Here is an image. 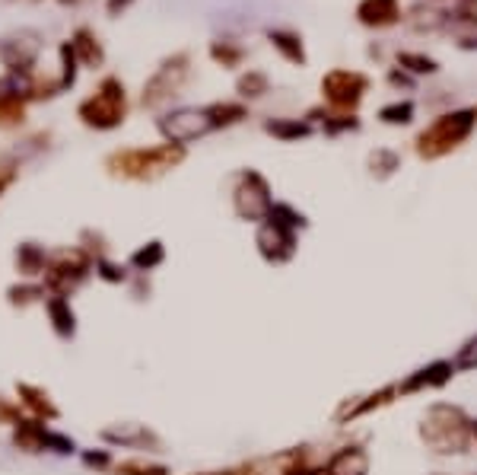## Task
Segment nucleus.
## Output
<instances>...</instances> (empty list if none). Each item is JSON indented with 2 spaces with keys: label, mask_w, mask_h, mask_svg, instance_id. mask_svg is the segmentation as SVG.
<instances>
[{
  "label": "nucleus",
  "mask_w": 477,
  "mask_h": 475,
  "mask_svg": "<svg viewBox=\"0 0 477 475\" xmlns=\"http://www.w3.org/2000/svg\"><path fill=\"white\" fill-rule=\"evenodd\" d=\"M410 116H414V106H410V102H398V106H385L382 109V122H389V125H408Z\"/></svg>",
  "instance_id": "obj_34"
},
{
  "label": "nucleus",
  "mask_w": 477,
  "mask_h": 475,
  "mask_svg": "<svg viewBox=\"0 0 477 475\" xmlns=\"http://www.w3.org/2000/svg\"><path fill=\"white\" fill-rule=\"evenodd\" d=\"M264 131L274 135V137H280V141H293V137L309 135V125L306 122H268L264 125Z\"/></svg>",
  "instance_id": "obj_31"
},
{
  "label": "nucleus",
  "mask_w": 477,
  "mask_h": 475,
  "mask_svg": "<svg viewBox=\"0 0 477 475\" xmlns=\"http://www.w3.org/2000/svg\"><path fill=\"white\" fill-rule=\"evenodd\" d=\"M48 428H51V424H45V421H39V418H29L26 414L20 424L10 428V447L23 456H45Z\"/></svg>",
  "instance_id": "obj_17"
},
{
  "label": "nucleus",
  "mask_w": 477,
  "mask_h": 475,
  "mask_svg": "<svg viewBox=\"0 0 477 475\" xmlns=\"http://www.w3.org/2000/svg\"><path fill=\"white\" fill-rule=\"evenodd\" d=\"M468 424L462 408L455 405H433L424 418V441L430 443L436 453H464L468 447Z\"/></svg>",
  "instance_id": "obj_4"
},
{
  "label": "nucleus",
  "mask_w": 477,
  "mask_h": 475,
  "mask_svg": "<svg viewBox=\"0 0 477 475\" xmlns=\"http://www.w3.org/2000/svg\"><path fill=\"white\" fill-rule=\"evenodd\" d=\"M99 443L112 450H137V453H162V437L156 434L147 424H137V421H115L99 431Z\"/></svg>",
  "instance_id": "obj_7"
},
{
  "label": "nucleus",
  "mask_w": 477,
  "mask_h": 475,
  "mask_svg": "<svg viewBox=\"0 0 477 475\" xmlns=\"http://www.w3.org/2000/svg\"><path fill=\"white\" fill-rule=\"evenodd\" d=\"M274 208L271 201V185L261 172L255 170H245L235 176L233 185V210L239 220H252V224H264Z\"/></svg>",
  "instance_id": "obj_6"
},
{
  "label": "nucleus",
  "mask_w": 477,
  "mask_h": 475,
  "mask_svg": "<svg viewBox=\"0 0 477 475\" xmlns=\"http://www.w3.org/2000/svg\"><path fill=\"white\" fill-rule=\"evenodd\" d=\"M398 61L414 70V74H436V61H430L424 55H398Z\"/></svg>",
  "instance_id": "obj_37"
},
{
  "label": "nucleus",
  "mask_w": 477,
  "mask_h": 475,
  "mask_svg": "<svg viewBox=\"0 0 477 475\" xmlns=\"http://www.w3.org/2000/svg\"><path fill=\"white\" fill-rule=\"evenodd\" d=\"M474 116H477V109H474Z\"/></svg>",
  "instance_id": "obj_43"
},
{
  "label": "nucleus",
  "mask_w": 477,
  "mask_h": 475,
  "mask_svg": "<svg viewBox=\"0 0 477 475\" xmlns=\"http://www.w3.org/2000/svg\"><path fill=\"white\" fill-rule=\"evenodd\" d=\"M268 220H274V224L287 227V230H293V233L306 227V218H303V214H296L289 204H274V208H271V214H268Z\"/></svg>",
  "instance_id": "obj_30"
},
{
  "label": "nucleus",
  "mask_w": 477,
  "mask_h": 475,
  "mask_svg": "<svg viewBox=\"0 0 477 475\" xmlns=\"http://www.w3.org/2000/svg\"><path fill=\"white\" fill-rule=\"evenodd\" d=\"M210 131L216 128L210 122L207 109H175L160 118V135L166 137V144H179V147L210 135Z\"/></svg>",
  "instance_id": "obj_8"
},
{
  "label": "nucleus",
  "mask_w": 477,
  "mask_h": 475,
  "mask_svg": "<svg viewBox=\"0 0 477 475\" xmlns=\"http://www.w3.org/2000/svg\"><path fill=\"white\" fill-rule=\"evenodd\" d=\"M128 4H131V0H108L105 10H108V14H112V16H118V10H124V7H128Z\"/></svg>",
  "instance_id": "obj_40"
},
{
  "label": "nucleus",
  "mask_w": 477,
  "mask_h": 475,
  "mask_svg": "<svg viewBox=\"0 0 477 475\" xmlns=\"http://www.w3.org/2000/svg\"><path fill=\"white\" fill-rule=\"evenodd\" d=\"M93 275L96 258L87 249H80V246H58V249H51L41 284H45V291L51 297H74L80 287H87V281Z\"/></svg>",
  "instance_id": "obj_2"
},
{
  "label": "nucleus",
  "mask_w": 477,
  "mask_h": 475,
  "mask_svg": "<svg viewBox=\"0 0 477 475\" xmlns=\"http://www.w3.org/2000/svg\"><path fill=\"white\" fill-rule=\"evenodd\" d=\"M112 475H172V469L160 460H150L147 453H134L115 462Z\"/></svg>",
  "instance_id": "obj_22"
},
{
  "label": "nucleus",
  "mask_w": 477,
  "mask_h": 475,
  "mask_svg": "<svg viewBox=\"0 0 477 475\" xmlns=\"http://www.w3.org/2000/svg\"><path fill=\"white\" fill-rule=\"evenodd\" d=\"M7 303L14 306V310H32V306H41L45 303V297H48V291H45V284L41 281H14V284L7 287Z\"/></svg>",
  "instance_id": "obj_19"
},
{
  "label": "nucleus",
  "mask_w": 477,
  "mask_h": 475,
  "mask_svg": "<svg viewBox=\"0 0 477 475\" xmlns=\"http://www.w3.org/2000/svg\"><path fill=\"white\" fill-rule=\"evenodd\" d=\"M26 102L29 89L23 80H16L14 74L0 77V128L14 131L26 122Z\"/></svg>",
  "instance_id": "obj_14"
},
{
  "label": "nucleus",
  "mask_w": 477,
  "mask_h": 475,
  "mask_svg": "<svg viewBox=\"0 0 477 475\" xmlns=\"http://www.w3.org/2000/svg\"><path fill=\"white\" fill-rule=\"evenodd\" d=\"M370 166H372V172L379 170V176H389L391 170H398V156L391 154V150H379V154L370 156Z\"/></svg>",
  "instance_id": "obj_36"
},
{
  "label": "nucleus",
  "mask_w": 477,
  "mask_h": 475,
  "mask_svg": "<svg viewBox=\"0 0 477 475\" xmlns=\"http://www.w3.org/2000/svg\"><path fill=\"white\" fill-rule=\"evenodd\" d=\"M271 45L280 51L287 61H293V64H303L306 61V55H303V42L296 39L293 33H271Z\"/></svg>",
  "instance_id": "obj_29"
},
{
  "label": "nucleus",
  "mask_w": 477,
  "mask_h": 475,
  "mask_svg": "<svg viewBox=\"0 0 477 475\" xmlns=\"http://www.w3.org/2000/svg\"><path fill=\"white\" fill-rule=\"evenodd\" d=\"M96 278H99L102 284L122 287V284H131V268L124 265V262H115L112 256L96 258Z\"/></svg>",
  "instance_id": "obj_26"
},
{
  "label": "nucleus",
  "mask_w": 477,
  "mask_h": 475,
  "mask_svg": "<svg viewBox=\"0 0 477 475\" xmlns=\"http://www.w3.org/2000/svg\"><path fill=\"white\" fill-rule=\"evenodd\" d=\"M207 116H210V122H214V128H226V125L243 122L249 112H245V106H239V102H214V106H207Z\"/></svg>",
  "instance_id": "obj_28"
},
{
  "label": "nucleus",
  "mask_w": 477,
  "mask_h": 475,
  "mask_svg": "<svg viewBox=\"0 0 477 475\" xmlns=\"http://www.w3.org/2000/svg\"><path fill=\"white\" fill-rule=\"evenodd\" d=\"M48 258H51V249H48V246L35 243V239H23L14 249V268L23 281H41L45 278Z\"/></svg>",
  "instance_id": "obj_16"
},
{
  "label": "nucleus",
  "mask_w": 477,
  "mask_h": 475,
  "mask_svg": "<svg viewBox=\"0 0 477 475\" xmlns=\"http://www.w3.org/2000/svg\"><path fill=\"white\" fill-rule=\"evenodd\" d=\"M255 246H258V252H261L264 262L283 265V262H289V258L296 256V233L274 224V220H264V224L258 227Z\"/></svg>",
  "instance_id": "obj_13"
},
{
  "label": "nucleus",
  "mask_w": 477,
  "mask_h": 475,
  "mask_svg": "<svg viewBox=\"0 0 477 475\" xmlns=\"http://www.w3.org/2000/svg\"><path fill=\"white\" fill-rule=\"evenodd\" d=\"M370 469V456L363 453L360 447H344L325 462L322 475H366Z\"/></svg>",
  "instance_id": "obj_18"
},
{
  "label": "nucleus",
  "mask_w": 477,
  "mask_h": 475,
  "mask_svg": "<svg viewBox=\"0 0 477 475\" xmlns=\"http://www.w3.org/2000/svg\"><path fill=\"white\" fill-rule=\"evenodd\" d=\"M39 58V39L32 33L10 35V39L0 42V61L7 64V70L20 80L32 77V64Z\"/></svg>",
  "instance_id": "obj_12"
},
{
  "label": "nucleus",
  "mask_w": 477,
  "mask_h": 475,
  "mask_svg": "<svg viewBox=\"0 0 477 475\" xmlns=\"http://www.w3.org/2000/svg\"><path fill=\"white\" fill-rule=\"evenodd\" d=\"M239 93L243 96H264L268 93V77L258 74V70H252V74H245L243 80H239Z\"/></svg>",
  "instance_id": "obj_33"
},
{
  "label": "nucleus",
  "mask_w": 477,
  "mask_h": 475,
  "mask_svg": "<svg viewBox=\"0 0 477 475\" xmlns=\"http://www.w3.org/2000/svg\"><path fill=\"white\" fill-rule=\"evenodd\" d=\"M41 310H45L48 329L54 332V339L58 341H74L77 339V332H80V316H77L70 297H51V293H48L45 303H41Z\"/></svg>",
  "instance_id": "obj_15"
},
{
  "label": "nucleus",
  "mask_w": 477,
  "mask_h": 475,
  "mask_svg": "<svg viewBox=\"0 0 477 475\" xmlns=\"http://www.w3.org/2000/svg\"><path fill=\"white\" fill-rule=\"evenodd\" d=\"M458 367H477V339H471L458 354Z\"/></svg>",
  "instance_id": "obj_39"
},
{
  "label": "nucleus",
  "mask_w": 477,
  "mask_h": 475,
  "mask_svg": "<svg viewBox=\"0 0 477 475\" xmlns=\"http://www.w3.org/2000/svg\"><path fill=\"white\" fill-rule=\"evenodd\" d=\"M356 16L366 26H391L401 20V7H398V0H363Z\"/></svg>",
  "instance_id": "obj_20"
},
{
  "label": "nucleus",
  "mask_w": 477,
  "mask_h": 475,
  "mask_svg": "<svg viewBox=\"0 0 477 475\" xmlns=\"http://www.w3.org/2000/svg\"><path fill=\"white\" fill-rule=\"evenodd\" d=\"M70 48H74L77 61H83L87 68H99L102 64V45L89 29H77L74 39H70Z\"/></svg>",
  "instance_id": "obj_24"
},
{
  "label": "nucleus",
  "mask_w": 477,
  "mask_h": 475,
  "mask_svg": "<svg viewBox=\"0 0 477 475\" xmlns=\"http://www.w3.org/2000/svg\"><path fill=\"white\" fill-rule=\"evenodd\" d=\"M289 475H318L316 469H296V472H289Z\"/></svg>",
  "instance_id": "obj_41"
},
{
  "label": "nucleus",
  "mask_w": 477,
  "mask_h": 475,
  "mask_svg": "<svg viewBox=\"0 0 477 475\" xmlns=\"http://www.w3.org/2000/svg\"><path fill=\"white\" fill-rule=\"evenodd\" d=\"M80 453V443L77 437H70L68 431L48 428V441H45V456H58V460H70V456Z\"/></svg>",
  "instance_id": "obj_27"
},
{
  "label": "nucleus",
  "mask_w": 477,
  "mask_h": 475,
  "mask_svg": "<svg viewBox=\"0 0 477 475\" xmlns=\"http://www.w3.org/2000/svg\"><path fill=\"white\" fill-rule=\"evenodd\" d=\"M162 262H166V246H162L160 239H150V243L137 246V249L131 252L128 268H134L137 275H150V272H156Z\"/></svg>",
  "instance_id": "obj_21"
},
{
  "label": "nucleus",
  "mask_w": 477,
  "mask_h": 475,
  "mask_svg": "<svg viewBox=\"0 0 477 475\" xmlns=\"http://www.w3.org/2000/svg\"><path fill=\"white\" fill-rule=\"evenodd\" d=\"M471 434H474V437H477V421H471Z\"/></svg>",
  "instance_id": "obj_42"
},
{
  "label": "nucleus",
  "mask_w": 477,
  "mask_h": 475,
  "mask_svg": "<svg viewBox=\"0 0 477 475\" xmlns=\"http://www.w3.org/2000/svg\"><path fill=\"white\" fill-rule=\"evenodd\" d=\"M80 249H87L93 258H105L108 256V243H105V237H102L99 230H83L80 233Z\"/></svg>",
  "instance_id": "obj_32"
},
{
  "label": "nucleus",
  "mask_w": 477,
  "mask_h": 475,
  "mask_svg": "<svg viewBox=\"0 0 477 475\" xmlns=\"http://www.w3.org/2000/svg\"><path fill=\"white\" fill-rule=\"evenodd\" d=\"M77 118L93 131H115L128 118V93L118 77H105L93 96L77 106Z\"/></svg>",
  "instance_id": "obj_3"
},
{
  "label": "nucleus",
  "mask_w": 477,
  "mask_h": 475,
  "mask_svg": "<svg viewBox=\"0 0 477 475\" xmlns=\"http://www.w3.org/2000/svg\"><path fill=\"white\" fill-rule=\"evenodd\" d=\"M14 399L20 402V408L29 418H39L45 424L61 421V405L51 396V389H45L41 383H29V380H16L14 383Z\"/></svg>",
  "instance_id": "obj_10"
},
{
  "label": "nucleus",
  "mask_w": 477,
  "mask_h": 475,
  "mask_svg": "<svg viewBox=\"0 0 477 475\" xmlns=\"http://www.w3.org/2000/svg\"><path fill=\"white\" fill-rule=\"evenodd\" d=\"M185 160V147L179 144H160V147H128L115 150L105 156V170L115 179H131V182H153L166 176L169 170Z\"/></svg>",
  "instance_id": "obj_1"
},
{
  "label": "nucleus",
  "mask_w": 477,
  "mask_h": 475,
  "mask_svg": "<svg viewBox=\"0 0 477 475\" xmlns=\"http://www.w3.org/2000/svg\"><path fill=\"white\" fill-rule=\"evenodd\" d=\"M210 55L216 58V61L223 64V68H235L239 64V58H243V48H233V45H220L216 42L214 48H210Z\"/></svg>",
  "instance_id": "obj_35"
},
{
  "label": "nucleus",
  "mask_w": 477,
  "mask_h": 475,
  "mask_svg": "<svg viewBox=\"0 0 477 475\" xmlns=\"http://www.w3.org/2000/svg\"><path fill=\"white\" fill-rule=\"evenodd\" d=\"M185 77H188V58H185V55L169 58V61L162 64V68L156 70L153 77H150L147 87H143V106H147V109L162 106L169 96H175L179 89H182Z\"/></svg>",
  "instance_id": "obj_9"
},
{
  "label": "nucleus",
  "mask_w": 477,
  "mask_h": 475,
  "mask_svg": "<svg viewBox=\"0 0 477 475\" xmlns=\"http://www.w3.org/2000/svg\"><path fill=\"white\" fill-rule=\"evenodd\" d=\"M474 118H477L474 112H452V116L436 118L424 135L417 137V150H420V156L436 160V156L449 154L452 147H458V144L471 135V128H474Z\"/></svg>",
  "instance_id": "obj_5"
},
{
  "label": "nucleus",
  "mask_w": 477,
  "mask_h": 475,
  "mask_svg": "<svg viewBox=\"0 0 477 475\" xmlns=\"http://www.w3.org/2000/svg\"><path fill=\"white\" fill-rule=\"evenodd\" d=\"M80 466L87 469V472H96V475H112V469H115V450L112 447H105V443H99V447H87L83 450L80 447Z\"/></svg>",
  "instance_id": "obj_25"
},
{
  "label": "nucleus",
  "mask_w": 477,
  "mask_h": 475,
  "mask_svg": "<svg viewBox=\"0 0 477 475\" xmlns=\"http://www.w3.org/2000/svg\"><path fill=\"white\" fill-rule=\"evenodd\" d=\"M322 93L337 112L356 109V102L363 99L366 93V77L353 74V70H331L322 80Z\"/></svg>",
  "instance_id": "obj_11"
},
{
  "label": "nucleus",
  "mask_w": 477,
  "mask_h": 475,
  "mask_svg": "<svg viewBox=\"0 0 477 475\" xmlns=\"http://www.w3.org/2000/svg\"><path fill=\"white\" fill-rule=\"evenodd\" d=\"M452 370H455V367H452L449 360H436V364H430L427 370L410 377V380L401 387V393H417V389H424V387H443V383L452 377Z\"/></svg>",
  "instance_id": "obj_23"
},
{
  "label": "nucleus",
  "mask_w": 477,
  "mask_h": 475,
  "mask_svg": "<svg viewBox=\"0 0 477 475\" xmlns=\"http://www.w3.org/2000/svg\"><path fill=\"white\" fill-rule=\"evenodd\" d=\"M16 179H20V163L16 160H0V198L7 195V189Z\"/></svg>",
  "instance_id": "obj_38"
}]
</instances>
